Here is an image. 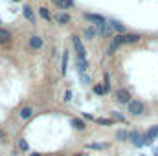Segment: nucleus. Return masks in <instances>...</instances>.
Here are the masks:
<instances>
[{
    "instance_id": "nucleus-13",
    "label": "nucleus",
    "mask_w": 158,
    "mask_h": 156,
    "mask_svg": "<svg viewBox=\"0 0 158 156\" xmlns=\"http://www.w3.org/2000/svg\"><path fill=\"white\" fill-rule=\"evenodd\" d=\"M31 112H33L31 107H24V109L20 110V117H22V119H28V117L31 116Z\"/></svg>"
},
{
    "instance_id": "nucleus-26",
    "label": "nucleus",
    "mask_w": 158,
    "mask_h": 156,
    "mask_svg": "<svg viewBox=\"0 0 158 156\" xmlns=\"http://www.w3.org/2000/svg\"><path fill=\"white\" fill-rule=\"evenodd\" d=\"M31 156H42L40 153H31Z\"/></svg>"
},
{
    "instance_id": "nucleus-27",
    "label": "nucleus",
    "mask_w": 158,
    "mask_h": 156,
    "mask_svg": "<svg viewBox=\"0 0 158 156\" xmlns=\"http://www.w3.org/2000/svg\"><path fill=\"white\" fill-rule=\"evenodd\" d=\"M76 156H86V154H83V153H81V154H76Z\"/></svg>"
},
{
    "instance_id": "nucleus-4",
    "label": "nucleus",
    "mask_w": 158,
    "mask_h": 156,
    "mask_svg": "<svg viewBox=\"0 0 158 156\" xmlns=\"http://www.w3.org/2000/svg\"><path fill=\"white\" fill-rule=\"evenodd\" d=\"M85 17H86V20H90V22H96V26L105 22V18H103V17H99V15H92V13H86Z\"/></svg>"
},
{
    "instance_id": "nucleus-11",
    "label": "nucleus",
    "mask_w": 158,
    "mask_h": 156,
    "mask_svg": "<svg viewBox=\"0 0 158 156\" xmlns=\"http://www.w3.org/2000/svg\"><path fill=\"white\" fill-rule=\"evenodd\" d=\"M85 35L88 37L90 40H94V37L98 35V28H94V26H90V28H86V31H85Z\"/></svg>"
},
{
    "instance_id": "nucleus-14",
    "label": "nucleus",
    "mask_w": 158,
    "mask_h": 156,
    "mask_svg": "<svg viewBox=\"0 0 158 156\" xmlns=\"http://www.w3.org/2000/svg\"><path fill=\"white\" fill-rule=\"evenodd\" d=\"M116 138L121 140V142H125V140L129 138V132H127V130H118V132H116Z\"/></svg>"
},
{
    "instance_id": "nucleus-28",
    "label": "nucleus",
    "mask_w": 158,
    "mask_h": 156,
    "mask_svg": "<svg viewBox=\"0 0 158 156\" xmlns=\"http://www.w3.org/2000/svg\"><path fill=\"white\" fill-rule=\"evenodd\" d=\"M13 2H19V0H13Z\"/></svg>"
},
{
    "instance_id": "nucleus-12",
    "label": "nucleus",
    "mask_w": 158,
    "mask_h": 156,
    "mask_svg": "<svg viewBox=\"0 0 158 156\" xmlns=\"http://www.w3.org/2000/svg\"><path fill=\"white\" fill-rule=\"evenodd\" d=\"M94 121L99 123V125H112L114 123V119H110V117H96Z\"/></svg>"
},
{
    "instance_id": "nucleus-3",
    "label": "nucleus",
    "mask_w": 158,
    "mask_h": 156,
    "mask_svg": "<svg viewBox=\"0 0 158 156\" xmlns=\"http://www.w3.org/2000/svg\"><path fill=\"white\" fill-rule=\"evenodd\" d=\"M72 40H74V46H76L77 57H81V59H85V57H86V51H85V48H83V42L79 40V37H77V35H74V37H72Z\"/></svg>"
},
{
    "instance_id": "nucleus-6",
    "label": "nucleus",
    "mask_w": 158,
    "mask_h": 156,
    "mask_svg": "<svg viewBox=\"0 0 158 156\" xmlns=\"http://www.w3.org/2000/svg\"><path fill=\"white\" fill-rule=\"evenodd\" d=\"M76 66H77V72L79 74H85L86 72V59H81V57H77V63H76Z\"/></svg>"
},
{
    "instance_id": "nucleus-15",
    "label": "nucleus",
    "mask_w": 158,
    "mask_h": 156,
    "mask_svg": "<svg viewBox=\"0 0 158 156\" xmlns=\"http://www.w3.org/2000/svg\"><path fill=\"white\" fill-rule=\"evenodd\" d=\"M39 13H40V17H42L44 20H48V22H50V18H52V17H50V13H48V9H46V7H40Z\"/></svg>"
},
{
    "instance_id": "nucleus-8",
    "label": "nucleus",
    "mask_w": 158,
    "mask_h": 156,
    "mask_svg": "<svg viewBox=\"0 0 158 156\" xmlns=\"http://www.w3.org/2000/svg\"><path fill=\"white\" fill-rule=\"evenodd\" d=\"M24 17L30 20V22H35V15H33V9L30 6H24Z\"/></svg>"
},
{
    "instance_id": "nucleus-5",
    "label": "nucleus",
    "mask_w": 158,
    "mask_h": 156,
    "mask_svg": "<svg viewBox=\"0 0 158 156\" xmlns=\"http://www.w3.org/2000/svg\"><path fill=\"white\" fill-rule=\"evenodd\" d=\"M30 46H31L33 50H39L40 46H42V39H40L39 35H33V37H30Z\"/></svg>"
},
{
    "instance_id": "nucleus-9",
    "label": "nucleus",
    "mask_w": 158,
    "mask_h": 156,
    "mask_svg": "<svg viewBox=\"0 0 158 156\" xmlns=\"http://www.w3.org/2000/svg\"><path fill=\"white\" fill-rule=\"evenodd\" d=\"M55 20H57L59 24H68V22H70V15H66V13H59V15L55 17Z\"/></svg>"
},
{
    "instance_id": "nucleus-24",
    "label": "nucleus",
    "mask_w": 158,
    "mask_h": 156,
    "mask_svg": "<svg viewBox=\"0 0 158 156\" xmlns=\"http://www.w3.org/2000/svg\"><path fill=\"white\" fill-rule=\"evenodd\" d=\"M81 79H83L85 83H88V81H90V79H88V76H86V74H81Z\"/></svg>"
},
{
    "instance_id": "nucleus-17",
    "label": "nucleus",
    "mask_w": 158,
    "mask_h": 156,
    "mask_svg": "<svg viewBox=\"0 0 158 156\" xmlns=\"http://www.w3.org/2000/svg\"><path fill=\"white\" fill-rule=\"evenodd\" d=\"M66 68H68V53L64 51V55H63V74H66Z\"/></svg>"
},
{
    "instance_id": "nucleus-16",
    "label": "nucleus",
    "mask_w": 158,
    "mask_h": 156,
    "mask_svg": "<svg viewBox=\"0 0 158 156\" xmlns=\"http://www.w3.org/2000/svg\"><path fill=\"white\" fill-rule=\"evenodd\" d=\"M110 24H112V28H114L116 31H125V26H123V24H119V22H116V20H112Z\"/></svg>"
},
{
    "instance_id": "nucleus-10",
    "label": "nucleus",
    "mask_w": 158,
    "mask_h": 156,
    "mask_svg": "<svg viewBox=\"0 0 158 156\" xmlns=\"http://www.w3.org/2000/svg\"><path fill=\"white\" fill-rule=\"evenodd\" d=\"M72 125L77 129V130H85L86 129V125H85V121L83 119H79V117H76V119H72Z\"/></svg>"
},
{
    "instance_id": "nucleus-19",
    "label": "nucleus",
    "mask_w": 158,
    "mask_h": 156,
    "mask_svg": "<svg viewBox=\"0 0 158 156\" xmlns=\"http://www.w3.org/2000/svg\"><path fill=\"white\" fill-rule=\"evenodd\" d=\"M19 147H20L22 151H28V149H30V147H28V142H26V140H20V142H19Z\"/></svg>"
},
{
    "instance_id": "nucleus-22",
    "label": "nucleus",
    "mask_w": 158,
    "mask_h": 156,
    "mask_svg": "<svg viewBox=\"0 0 158 156\" xmlns=\"http://www.w3.org/2000/svg\"><path fill=\"white\" fill-rule=\"evenodd\" d=\"M53 2H57L59 6H70V2H66V0H53Z\"/></svg>"
},
{
    "instance_id": "nucleus-7",
    "label": "nucleus",
    "mask_w": 158,
    "mask_h": 156,
    "mask_svg": "<svg viewBox=\"0 0 158 156\" xmlns=\"http://www.w3.org/2000/svg\"><path fill=\"white\" fill-rule=\"evenodd\" d=\"M9 40H11V33H9L7 30H2V28H0V42H2V44H7Z\"/></svg>"
},
{
    "instance_id": "nucleus-21",
    "label": "nucleus",
    "mask_w": 158,
    "mask_h": 156,
    "mask_svg": "<svg viewBox=\"0 0 158 156\" xmlns=\"http://www.w3.org/2000/svg\"><path fill=\"white\" fill-rule=\"evenodd\" d=\"M112 116H114V119H118V121H121V123H125V117L121 116V114H118V112H112Z\"/></svg>"
},
{
    "instance_id": "nucleus-2",
    "label": "nucleus",
    "mask_w": 158,
    "mask_h": 156,
    "mask_svg": "<svg viewBox=\"0 0 158 156\" xmlns=\"http://www.w3.org/2000/svg\"><path fill=\"white\" fill-rule=\"evenodd\" d=\"M116 101H118V103H127V105H129L132 99H131V94H129L127 90H123V88H121V90L116 92Z\"/></svg>"
},
{
    "instance_id": "nucleus-23",
    "label": "nucleus",
    "mask_w": 158,
    "mask_h": 156,
    "mask_svg": "<svg viewBox=\"0 0 158 156\" xmlns=\"http://www.w3.org/2000/svg\"><path fill=\"white\" fill-rule=\"evenodd\" d=\"M70 99H72V92H70V90H68V92H66V94H64V101H70Z\"/></svg>"
},
{
    "instance_id": "nucleus-25",
    "label": "nucleus",
    "mask_w": 158,
    "mask_h": 156,
    "mask_svg": "<svg viewBox=\"0 0 158 156\" xmlns=\"http://www.w3.org/2000/svg\"><path fill=\"white\" fill-rule=\"evenodd\" d=\"M4 138H6V134H4V132L0 130V140H4Z\"/></svg>"
},
{
    "instance_id": "nucleus-20",
    "label": "nucleus",
    "mask_w": 158,
    "mask_h": 156,
    "mask_svg": "<svg viewBox=\"0 0 158 156\" xmlns=\"http://www.w3.org/2000/svg\"><path fill=\"white\" fill-rule=\"evenodd\" d=\"M88 149H105V145L103 143H92V145H88Z\"/></svg>"
},
{
    "instance_id": "nucleus-1",
    "label": "nucleus",
    "mask_w": 158,
    "mask_h": 156,
    "mask_svg": "<svg viewBox=\"0 0 158 156\" xmlns=\"http://www.w3.org/2000/svg\"><path fill=\"white\" fill-rule=\"evenodd\" d=\"M129 112H131L132 116H140V114L143 112V103L138 101V99L131 101V103H129Z\"/></svg>"
},
{
    "instance_id": "nucleus-18",
    "label": "nucleus",
    "mask_w": 158,
    "mask_h": 156,
    "mask_svg": "<svg viewBox=\"0 0 158 156\" xmlns=\"http://www.w3.org/2000/svg\"><path fill=\"white\" fill-rule=\"evenodd\" d=\"M94 92H96V94H99V96H103V94L107 92V88H105V86H101V84H96V86H94Z\"/></svg>"
}]
</instances>
